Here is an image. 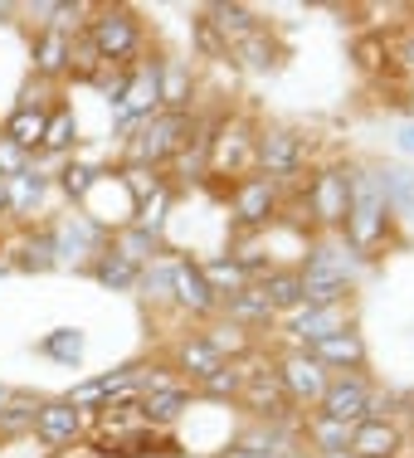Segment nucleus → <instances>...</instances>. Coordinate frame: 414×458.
Listing matches in <instances>:
<instances>
[{
  "instance_id": "1",
  "label": "nucleus",
  "mask_w": 414,
  "mask_h": 458,
  "mask_svg": "<svg viewBox=\"0 0 414 458\" xmlns=\"http://www.w3.org/2000/svg\"><path fill=\"white\" fill-rule=\"evenodd\" d=\"M385 195H380L376 176H356L351 181V205H346V229H351V244L356 249H370L385 229Z\"/></svg>"
},
{
  "instance_id": "2",
  "label": "nucleus",
  "mask_w": 414,
  "mask_h": 458,
  "mask_svg": "<svg viewBox=\"0 0 414 458\" xmlns=\"http://www.w3.org/2000/svg\"><path fill=\"white\" fill-rule=\"evenodd\" d=\"M93 49L103 54V59H127V54L137 49V25L127 10H103V15L93 20Z\"/></svg>"
},
{
  "instance_id": "3",
  "label": "nucleus",
  "mask_w": 414,
  "mask_h": 458,
  "mask_svg": "<svg viewBox=\"0 0 414 458\" xmlns=\"http://www.w3.org/2000/svg\"><path fill=\"white\" fill-rule=\"evenodd\" d=\"M181 132H185V117L171 113V117H156V123H147L132 141V157L137 161H161L171 157V151L181 147Z\"/></svg>"
},
{
  "instance_id": "4",
  "label": "nucleus",
  "mask_w": 414,
  "mask_h": 458,
  "mask_svg": "<svg viewBox=\"0 0 414 458\" xmlns=\"http://www.w3.org/2000/svg\"><path fill=\"white\" fill-rule=\"evenodd\" d=\"M366 410H370V390L361 386V380H336V386L322 390V414L336 420V424H351V420L361 424Z\"/></svg>"
},
{
  "instance_id": "5",
  "label": "nucleus",
  "mask_w": 414,
  "mask_h": 458,
  "mask_svg": "<svg viewBox=\"0 0 414 458\" xmlns=\"http://www.w3.org/2000/svg\"><path fill=\"white\" fill-rule=\"evenodd\" d=\"M346 454H356V458H395L400 454V434L390 429L385 420H361L351 429V439H346Z\"/></svg>"
},
{
  "instance_id": "6",
  "label": "nucleus",
  "mask_w": 414,
  "mask_h": 458,
  "mask_svg": "<svg viewBox=\"0 0 414 458\" xmlns=\"http://www.w3.org/2000/svg\"><path fill=\"white\" fill-rule=\"evenodd\" d=\"M346 205H351V181L336 176V171L317 176V185H312V215L326 220V225H342L346 220Z\"/></svg>"
},
{
  "instance_id": "7",
  "label": "nucleus",
  "mask_w": 414,
  "mask_h": 458,
  "mask_svg": "<svg viewBox=\"0 0 414 458\" xmlns=\"http://www.w3.org/2000/svg\"><path fill=\"white\" fill-rule=\"evenodd\" d=\"M278 380H283V390H288L292 400H317L322 390H326V380H322V366L312 361V356H288L278 370Z\"/></svg>"
},
{
  "instance_id": "8",
  "label": "nucleus",
  "mask_w": 414,
  "mask_h": 458,
  "mask_svg": "<svg viewBox=\"0 0 414 458\" xmlns=\"http://www.w3.org/2000/svg\"><path fill=\"white\" fill-rule=\"evenodd\" d=\"M254 157L264 161L268 176H292V171H298V161H302V141L292 137V132H268L264 141H258Z\"/></svg>"
},
{
  "instance_id": "9",
  "label": "nucleus",
  "mask_w": 414,
  "mask_h": 458,
  "mask_svg": "<svg viewBox=\"0 0 414 458\" xmlns=\"http://www.w3.org/2000/svg\"><path fill=\"white\" fill-rule=\"evenodd\" d=\"M156 69H141L132 83H117V113L123 117H147V113H156Z\"/></svg>"
},
{
  "instance_id": "10",
  "label": "nucleus",
  "mask_w": 414,
  "mask_h": 458,
  "mask_svg": "<svg viewBox=\"0 0 414 458\" xmlns=\"http://www.w3.org/2000/svg\"><path fill=\"white\" fill-rule=\"evenodd\" d=\"M79 429H83V420H79V410H73L69 400H59V405H39V414H35V434L45 444H69Z\"/></svg>"
},
{
  "instance_id": "11",
  "label": "nucleus",
  "mask_w": 414,
  "mask_h": 458,
  "mask_svg": "<svg viewBox=\"0 0 414 458\" xmlns=\"http://www.w3.org/2000/svg\"><path fill=\"white\" fill-rule=\"evenodd\" d=\"M234 210L244 225H258L268 220V210H274V185H268V176H249L234 185Z\"/></svg>"
},
{
  "instance_id": "12",
  "label": "nucleus",
  "mask_w": 414,
  "mask_h": 458,
  "mask_svg": "<svg viewBox=\"0 0 414 458\" xmlns=\"http://www.w3.org/2000/svg\"><path fill=\"white\" fill-rule=\"evenodd\" d=\"M312 346V361L317 366H361V336L356 332H332V336H322V342H308Z\"/></svg>"
},
{
  "instance_id": "13",
  "label": "nucleus",
  "mask_w": 414,
  "mask_h": 458,
  "mask_svg": "<svg viewBox=\"0 0 414 458\" xmlns=\"http://www.w3.org/2000/svg\"><path fill=\"white\" fill-rule=\"evenodd\" d=\"M244 400L254 405L258 414H283V405H288V390H283L278 370H249V386H244Z\"/></svg>"
},
{
  "instance_id": "14",
  "label": "nucleus",
  "mask_w": 414,
  "mask_h": 458,
  "mask_svg": "<svg viewBox=\"0 0 414 458\" xmlns=\"http://www.w3.org/2000/svg\"><path fill=\"white\" fill-rule=\"evenodd\" d=\"M171 288H176V298L185 302V308H195V312H210L215 308V288L205 283L200 264H176V268H171Z\"/></svg>"
},
{
  "instance_id": "15",
  "label": "nucleus",
  "mask_w": 414,
  "mask_h": 458,
  "mask_svg": "<svg viewBox=\"0 0 414 458\" xmlns=\"http://www.w3.org/2000/svg\"><path fill=\"white\" fill-rule=\"evenodd\" d=\"M185 405H190V400H185V390L161 386V390H147L137 410H141V420H147V424H176L181 414H185Z\"/></svg>"
},
{
  "instance_id": "16",
  "label": "nucleus",
  "mask_w": 414,
  "mask_h": 458,
  "mask_svg": "<svg viewBox=\"0 0 414 458\" xmlns=\"http://www.w3.org/2000/svg\"><path fill=\"white\" fill-rule=\"evenodd\" d=\"M137 380H141V370H117V376L89 380V386H79V390H73V400H69V405H73V410H83V405H97L103 395H127V390H132Z\"/></svg>"
},
{
  "instance_id": "17",
  "label": "nucleus",
  "mask_w": 414,
  "mask_h": 458,
  "mask_svg": "<svg viewBox=\"0 0 414 458\" xmlns=\"http://www.w3.org/2000/svg\"><path fill=\"white\" fill-rule=\"evenodd\" d=\"M258 298H264L268 308H298L302 302V274H264Z\"/></svg>"
},
{
  "instance_id": "18",
  "label": "nucleus",
  "mask_w": 414,
  "mask_h": 458,
  "mask_svg": "<svg viewBox=\"0 0 414 458\" xmlns=\"http://www.w3.org/2000/svg\"><path fill=\"white\" fill-rule=\"evenodd\" d=\"M45 123H49V117L45 113H39V107H20V113L15 117H10V127H5V137L10 141H15V147L20 151H25V147H35V141H45Z\"/></svg>"
},
{
  "instance_id": "19",
  "label": "nucleus",
  "mask_w": 414,
  "mask_h": 458,
  "mask_svg": "<svg viewBox=\"0 0 414 458\" xmlns=\"http://www.w3.org/2000/svg\"><path fill=\"white\" fill-rule=\"evenodd\" d=\"M380 185V195H385V205H395V210H414V176L410 171H400V166H390L385 176H376Z\"/></svg>"
},
{
  "instance_id": "20",
  "label": "nucleus",
  "mask_w": 414,
  "mask_h": 458,
  "mask_svg": "<svg viewBox=\"0 0 414 458\" xmlns=\"http://www.w3.org/2000/svg\"><path fill=\"white\" fill-rule=\"evenodd\" d=\"M181 366L190 370L195 380H210L215 370H224V361H220V352H215L210 342H185V346H181Z\"/></svg>"
},
{
  "instance_id": "21",
  "label": "nucleus",
  "mask_w": 414,
  "mask_h": 458,
  "mask_svg": "<svg viewBox=\"0 0 414 458\" xmlns=\"http://www.w3.org/2000/svg\"><path fill=\"white\" fill-rule=\"evenodd\" d=\"M292 332H298L302 342H322V336L342 332V327H336V308H308L298 322H292Z\"/></svg>"
},
{
  "instance_id": "22",
  "label": "nucleus",
  "mask_w": 414,
  "mask_h": 458,
  "mask_svg": "<svg viewBox=\"0 0 414 458\" xmlns=\"http://www.w3.org/2000/svg\"><path fill=\"white\" fill-rule=\"evenodd\" d=\"M35 64H39V73H63V64H69V39H63L59 30H49L35 49Z\"/></svg>"
},
{
  "instance_id": "23",
  "label": "nucleus",
  "mask_w": 414,
  "mask_h": 458,
  "mask_svg": "<svg viewBox=\"0 0 414 458\" xmlns=\"http://www.w3.org/2000/svg\"><path fill=\"white\" fill-rule=\"evenodd\" d=\"M244 132H224V141L215 147V166H234V171H244L249 161H254V147L249 141H239Z\"/></svg>"
},
{
  "instance_id": "24",
  "label": "nucleus",
  "mask_w": 414,
  "mask_h": 458,
  "mask_svg": "<svg viewBox=\"0 0 414 458\" xmlns=\"http://www.w3.org/2000/svg\"><path fill=\"white\" fill-rule=\"evenodd\" d=\"M97 278H103L107 288H132V283H137V264H132V259H123V254H107L103 264H97Z\"/></svg>"
},
{
  "instance_id": "25",
  "label": "nucleus",
  "mask_w": 414,
  "mask_h": 458,
  "mask_svg": "<svg viewBox=\"0 0 414 458\" xmlns=\"http://www.w3.org/2000/svg\"><path fill=\"white\" fill-rule=\"evenodd\" d=\"M205 283H210L215 293L220 288H230V293H244V268L234 264V259H220V264H210V268H200Z\"/></svg>"
},
{
  "instance_id": "26",
  "label": "nucleus",
  "mask_w": 414,
  "mask_h": 458,
  "mask_svg": "<svg viewBox=\"0 0 414 458\" xmlns=\"http://www.w3.org/2000/svg\"><path fill=\"white\" fill-rule=\"evenodd\" d=\"M39 195H45V181H39V176H30V171H20V176L10 181V195H5V200L15 205V210H30V205H35Z\"/></svg>"
},
{
  "instance_id": "27",
  "label": "nucleus",
  "mask_w": 414,
  "mask_h": 458,
  "mask_svg": "<svg viewBox=\"0 0 414 458\" xmlns=\"http://www.w3.org/2000/svg\"><path fill=\"white\" fill-rule=\"evenodd\" d=\"M73 132H79V127H73V113H69V107H59V113L45 123V147L49 151H63L73 141Z\"/></svg>"
},
{
  "instance_id": "28",
  "label": "nucleus",
  "mask_w": 414,
  "mask_h": 458,
  "mask_svg": "<svg viewBox=\"0 0 414 458\" xmlns=\"http://www.w3.org/2000/svg\"><path fill=\"white\" fill-rule=\"evenodd\" d=\"M156 89H161V98H166L171 107H185V69H181V64L156 69Z\"/></svg>"
},
{
  "instance_id": "29",
  "label": "nucleus",
  "mask_w": 414,
  "mask_h": 458,
  "mask_svg": "<svg viewBox=\"0 0 414 458\" xmlns=\"http://www.w3.org/2000/svg\"><path fill=\"white\" fill-rule=\"evenodd\" d=\"M215 25L220 30H234V35H254V15H249L244 5H215Z\"/></svg>"
},
{
  "instance_id": "30",
  "label": "nucleus",
  "mask_w": 414,
  "mask_h": 458,
  "mask_svg": "<svg viewBox=\"0 0 414 458\" xmlns=\"http://www.w3.org/2000/svg\"><path fill=\"white\" fill-rule=\"evenodd\" d=\"M45 352L59 356V361H79V356H83V336L79 332H59V336H49V342H45Z\"/></svg>"
},
{
  "instance_id": "31",
  "label": "nucleus",
  "mask_w": 414,
  "mask_h": 458,
  "mask_svg": "<svg viewBox=\"0 0 414 458\" xmlns=\"http://www.w3.org/2000/svg\"><path fill=\"white\" fill-rule=\"evenodd\" d=\"M20 171H25V151H20L10 137H0V176H5V181H15Z\"/></svg>"
},
{
  "instance_id": "32",
  "label": "nucleus",
  "mask_w": 414,
  "mask_h": 458,
  "mask_svg": "<svg viewBox=\"0 0 414 458\" xmlns=\"http://www.w3.org/2000/svg\"><path fill=\"white\" fill-rule=\"evenodd\" d=\"M93 181H97V176H93L89 166H69V171H63V191H69L73 200H83V195L93 191Z\"/></svg>"
},
{
  "instance_id": "33",
  "label": "nucleus",
  "mask_w": 414,
  "mask_h": 458,
  "mask_svg": "<svg viewBox=\"0 0 414 458\" xmlns=\"http://www.w3.org/2000/svg\"><path fill=\"white\" fill-rule=\"evenodd\" d=\"M317 439H322V449H326V454H336V449H346V439H351V434H346V424L322 420V424H317Z\"/></svg>"
},
{
  "instance_id": "34",
  "label": "nucleus",
  "mask_w": 414,
  "mask_h": 458,
  "mask_svg": "<svg viewBox=\"0 0 414 458\" xmlns=\"http://www.w3.org/2000/svg\"><path fill=\"white\" fill-rule=\"evenodd\" d=\"M244 59L254 64V69H274V45H264L258 35L244 39Z\"/></svg>"
},
{
  "instance_id": "35",
  "label": "nucleus",
  "mask_w": 414,
  "mask_h": 458,
  "mask_svg": "<svg viewBox=\"0 0 414 458\" xmlns=\"http://www.w3.org/2000/svg\"><path fill=\"white\" fill-rule=\"evenodd\" d=\"M234 312H239V318H268L274 308H268L258 293H234Z\"/></svg>"
},
{
  "instance_id": "36",
  "label": "nucleus",
  "mask_w": 414,
  "mask_h": 458,
  "mask_svg": "<svg viewBox=\"0 0 414 458\" xmlns=\"http://www.w3.org/2000/svg\"><path fill=\"white\" fill-rule=\"evenodd\" d=\"M35 414H39V405H25V400L20 405H0V424H10V429L15 424H35Z\"/></svg>"
},
{
  "instance_id": "37",
  "label": "nucleus",
  "mask_w": 414,
  "mask_h": 458,
  "mask_svg": "<svg viewBox=\"0 0 414 458\" xmlns=\"http://www.w3.org/2000/svg\"><path fill=\"white\" fill-rule=\"evenodd\" d=\"M127 185H132V191H137V200H141V205H147L151 195L161 191V181H156V176H147V171H141V166H137V171H127Z\"/></svg>"
},
{
  "instance_id": "38",
  "label": "nucleus",
  "mask_w": 414,
  "mask_h": 458,
  "mask_svg": "<svg viewBox=\"0 0 414 458\" xmlns=\"http://www.w3.org/2000/svg\"><path fill=\"white\" fill-rule=\"evenodd\" d=\"M205 386H210L215 395H224V390H230V395H234V390H239V370H215V376L205 380Z\"/></svg>"
},
{
  "instance_id": "39",
  "label": "nucleus",
  "mask_w": 414,
  "mask_h": 458,
  "mask_svg": "<svg viewBox=\"0 0 414 458\" xmlns=\"http://www.w3.org/2000/svg\"><path fill=\"white\" fill-rule=\"evenodd\" d=\"M400 141H405V151H414V123H410V127H400Z\"/></svg>"
},
{
  "instance_id": "40",
  "label": "nucleus",
  "mask_w": 414,
  "mask_h": 458,
  "mask_svg": "<svg viewBox=\"0 0 414 458\" xmlns=\"http://www.w3.org/2000/svg\"><path fill=\"white\" fill-rule=\"evenodd\" d=\"M322 458H356V454H342V449H336V454H322Z\"/></svg>"
},
{
  "instance_id": "41",
  "label": "nucleus",
  "mask_w": 414,
  "mask_h": 458,
  "mask_svg": "<svg viewBox=\"0 0 414 458\" xmlns=\"http://www.w3.org/2000/svg\"><path fill=\"white\" fill-rule=\"evenodd\" d=\"M405 59H410V64H414V45H410V54H405Z\"/></svg>"
},
{
  "instance_id": "42",
  "label": "nucleus",
  "mask_w": 414,
  "mask_h": 458,
  "mask_svg": "<svg viewBox=\"0 0 414 458\" xmlns=\"http://www.w3.org/2000/svg\"><path fill=\"white\" fill-rule=\"evenodd\" d=\"M0 405H5V386H0Z\"/></svg>"
}]
</instances>
